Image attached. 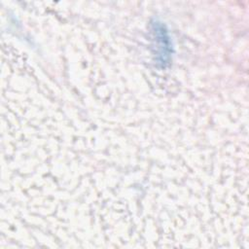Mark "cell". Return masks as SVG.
<instances>
[{
    "label": "cell",
    "instance_id": "6da1fadb",
    "mask_svg": "<svg viewBox=\"0 0 249 249\" xmlns=\"http://www.w3.org/2000/svg\"><path fill=\"white\" fill-rule=\"evenodd\" d=\"M155 36L157 37V49L158 53H160V63L164 64L168 61L170 57V44L169 40L167 38L166 30L162 29V26L160 27V29L155 30Z\"/></svg>",
    "mask_w": 249,
    "mask_h": 249
}]
</instances>
